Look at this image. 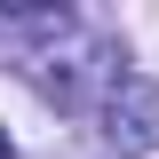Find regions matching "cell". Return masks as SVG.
I'll return each instance as SVG.
<instances>
[{
  "label": "cell",
  "mask_w": 159,
  "mask_h": 159,
  "mask_svg": "<svg viewBox=\"0 0 159 159\" xmlns=\"http://www.w3.org/2000/svg\"><path fill=\"white\" fill-rule=\"evenodd\" d=\"M0 159H8V127H0Z\"/></svg>",
  "instance_id": "cell-2"
},
{
  "label": "cell",
  "mask_w": 159,
  "mask_h": 159,
  "mask_svg": "<svg viewBox=\"0 0 159 159\" xmlns=\"http://www.w3.org/2000/svg\"><path fill=\"white\" fill-rule=\"evenodd\" d=\"M103 135L119 151H159V80H143V72L103 80Z\"/></svg>",
  "instance_id": "cell-1"
}]
</instances>
